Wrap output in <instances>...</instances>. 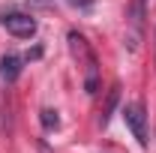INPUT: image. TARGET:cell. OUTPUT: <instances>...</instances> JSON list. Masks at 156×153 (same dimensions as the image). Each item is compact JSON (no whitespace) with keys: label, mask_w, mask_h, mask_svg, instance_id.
Returning a JSON list of instances; mask_svg holds the SVG:
<instances>
[{"label":"cell","mask_w":156,"mask_h":153,"mask_svg":"<svg viewBox=\"0 0 156 153\" xmlns=\"http://www.w3.org/2000/svg\"><path fill=\"white\" fill-rule=\"evenodd\" d=\"M69 3H72V6H90L93 0H69Z\"/></svg>","instance_id":"7"},{"label":"cell","mask_w":156,"mask_h":153,"mask_svg":"<svg viewBox=\"0 0 156 153\" xmlns=\"http://www.w3.org/2000/svg\"><path fill=\"white\" fill-rule=\"evenodd\" d=\"M144 6H147V0H132V3H129V30H132L129 48H132V51L138 48V39L144 33Z\"/></svg>","instance_id":"3"},{"label":"cell","mask_w":156,"mask_h":153,"mask_svg":"<svg viewBox=\"0 0 156 153\" xmlns=\"http://www.w3.org/2000/svg\"><path fill=\"white\" fill-rule=\"evenodd\" d=\"M0 24L6 27V33H12V36L18 39H30L33 33H36V18L33 15H24V12H12V15H3L0 18Z\"/></svg>","instance_id":"2"},{"label":"cell","mask_w":156,"mask_h":153,"mask_svg":"<svg viewBox=\"0 0 156 153\" xmlns=\"http://www.w3.org/2000/svg\"><path fill=\"white\" fill-rule=\"evenodd\" d=\"M117 102H120V84H114L111 90H108V99H105V108H102V126H108V120L114 114Z\"/></svg>","instance_id":"5"},{"label":"cell","mask_w":156,"mask_h":153,"mask_svg":"<svg viewBox=\"0 0 156 153\" xmlns=\"http://www.w3.org/2000/svg\"><path fill=\"white\" fill-rule=\"evenodd\" d=\"M123 120L126 126L132 129L138 144H147V114H144V102H132V105H123Z\"/></svg>","instance_id":"1"},{"label":"cell","mask_w":156,"mask_h":153,"mask_svg":"<svg viewBox=\"0 0 156 153\" xmlns=\"http://www.w3.org/2000/svg\"><path fill=\"white\" fill-rule=\"evenodd\" d=\"M39 120H42V126H45L48 132L60 126V117H57V111H51V108H42V111H39Z\"/></svg>","instance_id":"6"},{"label":"cell","mask_w":156,"mask_h":153,"mask_svg":"<svg viewBox=\"0 0 156 153\" xmlns=\"http://www.w3.org/2000/svg\"><path fill=\"white\" fill-rule=\"evenodd\" d=\"M21 63H24V60H21L18 54H3V57H0V78H3L6 84H12V81L21 75V69H24Z\"/></svg>","instance_id":"4"}]
</instances>
